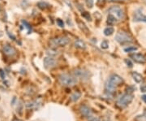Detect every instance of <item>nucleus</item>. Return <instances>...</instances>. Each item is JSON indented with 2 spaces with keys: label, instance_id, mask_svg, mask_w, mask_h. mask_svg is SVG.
Listing matches in <instances>:
<instances>
[{
  "label": "nucleus",
  "instance_id": "7c9ffc66",
  "mask_svg": "<svg viewBox=\"0 0 146 121\" xmlns=\"http://www.w3.org/2000/svg\"><path fill=\"white\" fill-rule=\"evenodd\" d=\"M141 91L142 93H145L146 92V86L145 84H142L141 86Z\"/></svg>",
  "mask_w": 146,
  "mask_h": 121
},
{
  "label": "nucleus",
  "instance_id": "6ab92c4d",
  "mask_svg": "<svg viewBox=\"0 0 146 121\" xmlns=\"http://www.w3.org/2000/svg\"><path fill=\"white\" fill-rule=\"evenodd\" d=\"M114 32H115V30H114V28L112 27H108V28H106L105 29H104V35L106 36V37H109V36H111Z\"/></svg>",
  "mask_w": 146,
  "mask_h": 121
},
{
  "label": "nucleus",
  "instance_id": "a878e982",
  "mask_svg": "<svg viewBox=\"0 0 146 121\" xmlns=\"http://www.w3.org/2000/svg\"><path fill=\"white\" fill-rule=\"evenodd\" d=\"M109 47V44L106 41H103L102 43H101V48L103 49V50H106Z\"/></svg>",
  "mask_w": 146,
  "mask_h": 121
},
{
  "label": "nucleus",
  "instance_id": "b1692460",
  "mask_svg": "<svg viewBox=\"0 0 146 121\" xmlns=\"http://www.w3.org/2000/svg\"><path fill=\"white\" fill-rule=\"evenodd\" d=\"M22 24H24V27L28 30V34H30V32H32V27H31V25L29 24L27 21H25V20H22Z\"/></svg>",
  "mask_w": 146,
  "mask_h": 121
},
{
  "label": "nucleus",
  "instance_id": "393cba45",
  "mask_svg": "<svg viewBox=\"0 0 146 121\" xmlns=\"http://www.w3.org/2000/svg\"><path fill=\"white\" fill-rule=\"evenodd\" d=\"M87 120H88V121H100L99 117H97V116H94V115H92L91 116L88 117Z\"/></svg>",
  "mask_w": 146,
  "mask_h": 121
},
{
  "label": "nucleus",
  "instance_id": "c9c22d12",
  "mask_svg": "<svg viewBox=\"0 0 146 121\" xmlns=\"http://www.w3.org/2000/svg\"><path fill=\"white\" fill-rule=\"evenodd\" d=\"M18 121H19V120H18Z\"/></svg>",
  "mask_w": 146,
  "mask_h": 121
},
{
  "label": "nucleus",
  "instance_id": "4be33fe9",
  "mask_svg": "<svg viewBox=\"0 0 146 121\" xmlns=\"http://www.w3.org/2000/svg\"><path fill=\"white\" fill-rule=\"evenodd\" d=\"M136 50H137V47L136 46H129L128 48H125L123 51L126 53H131V52H135Z\"/></svg>",
  "mask_w": 146,
  "mask_h": 121
},
{
  "label": "nucleus",
  "instance_id": "473e14b6",
  "mask_svg": "<svg viewBox=\"0 0 146 121\" xmlns=\"http://www.w3.org/2000/svg\"><path fill=\"white\" fill-rule=\"evenodd\" d=\"M141 98H142V100H143V102H144L145 103H146V95H143V96L141 97Z\"/></svg>",
  "mask_w": 146,
  "mask_h": 121
},
{
  "label": "nucleus",
  "instance_id": "72a5a7b5",
  "mask_svg": "<svg viewBox=\"0 0 146 121\" xmlns=\"http://www.w3.org/2000/svg\"><path fill=\"white\" fill-rule=\"evenodd\" d=\"M108 2H118V1H126V0H107Z\"/></svg>",
  "mask_w": 146,
  "mask_h": 121
},
{
  "label": "nucleus",
  "instance_id": "cd10ccee",
  "mask_svg": "<svg viewBox=\"0 0 146 121\" xmlns=\"http://www.w3.org/2000/svg\"><path fill=\"white\" fill-rule=\"evenodd\" d=\"M57 24L59 26L60 28H63L64 27V23H63V21L62 20H60V19H58L57 20Z\"/></svg>",
  "mask_w": 146,
  "mask_h": 121
},
{
  "label": "nucleus",
  "instance_id": "5701e85b",
  "mask_svg": "<svg viewBox=\"0 0 146 121\" xmlns=\"http://www.w3.org/2000/svg\"><path fill=\"white\" fill-rule=\"evenodd\" d=\"M81 16H82L85 20H87L88 21H91V20H92V19H91V16H90L89 12H82V13H81Z\"/></svg>",
  "mask_w": 146,
  "mask_h": 121
},
{
  "label": "nucleus",
  "instance_id": "9d476101",
  "mask_svg": "<svg viewBox=\"0 0 146 121\" xmlns=\"http://www.w3.org/2000/svg\"><path fill=\"white\" fill-rule=\"evenodd\" d=\"M130 58L137 64H143L146 63V58L141 54H132L130 55Z\"/></svg>",
  "mask_w": 146,
  "mask_h": 121
},
{
  "label": "nucleus",
  "instance_id": "f3484780",
  "mask_svg": "<svg viewBox=\"0 0 146 121\" xmlns=\"http://www.w3.org/2000/svg\"><path fill=\"white\" fill-rule=\"evenodd\" d=\"M46 54L49 55L50 57H56L58 54V51L57 50H55L54 48H50L49 50H46Z\"/></svg>",
  "mask_w": 146,
  "mask_h": 121
},
{
  "label": "nucleus",
  "instance_id": "9b49d317",
  "mask_svg": "<svg viewBox=\"0 0 146 121\" xmlns=\"http://www.w3.org/2000/svg\"><path fill=\"white\" fill-rule=\"evenodd\" d=\"M3 53L7 56H14L15 54H16V50L11 46L6 45L3 46Z\"/></svg>",
  "mask_w": 146,
  "mask_h": 121
},
{
  "label": "nucleus",
  "instance_id": "f8f14e48",
  "mask_svg": "<svg viewBox=\"0 0 146 121\" xmlns=\"http://www.w3.org/2000/svg\"><path fill=\"white\" fill-rule=\"evenodd\" d=\"M80 112L81 113V115L84 116L86 119L88 118V117H89V116H91L92 115H93L92 110H91L89 106H84H84H81L80 107Z\"/></svg>",
  "mask_w": 146,
  "mask_h": 121
},
{
  "label": "nucleus",
  "instance_id": "c756f323",
  "mask_svg": "<svg viewBox=\"0 0 146 121\" xmlns=\"http://www.w3.org/2000/svg\"><path fill=\"white\" fill-rule=\"evenodd\" d=\"M0 76H1V78L2 80L5 79V72H3L2 69H0Z\"/></svg>",
  "mask_w": 146,
  "mask_h": 121
},
{
  "label": "nucleus",
  "instance_id": "412c9836",
  "mask_svg": "<svg viewBox=\"0 0 146 121\" xmlns=\"http://www.w3.org/2000/svg\"><path fill=\"white\" fill-rule=\"evenodd\" d=\"M80 97H81V94L80 92H75L74 94H71V101H73V102H76V101L80 99Z\"/></svg>",
  "mask_w": 146,
  "mask_h": 121
},
{
  "label": "nucleus",
  "instance_id": "dca6fc26",
  "mask_svg": "<svg viewBox=\"0 0 146 121\" xmlns=\"http://www.w3.org/2000/svg\"><path fill=\"white\" fill-rule=\"evenodd\" d=\"M117 20L116 17L112 14H110L108 16H107V24L109 25H114L115 24H116Z\"/></svg>",
  "mask_w": 146,
  "mask_h": 121
},
{
  "label": "nucleus",
  "instance_id": "f704fd0d",
  "mask_svg": "<svg viewBox=\"0 0 146 121\" xmlns=\"http://www.w3.org/2000/svg\"><path fill=\"white\" fill-rule=\"evenodd\" d=\"M0 11H1V8H0Z\"/></svg>",
  "mask_w": 146,
  "mask_h": 121
},
{
  "label": "nucleus",
  "instance_id": "0eeeda50",
  "mask_svg": "<svg viewBox=\"0 0 146 121\" xmlns=\"http://www.w3.org/2000/svg\"><path fill=\"white\" fill-rule=\"evenodd\" d=\"M74 75L76 77L80 78L82 80H87L89 77V72L85 71L84 69H81V68H78L74 71Z\"/></svg>",
  "mask_w": 146,
  "mask_h": 121
},
{
  "label": "nucleus",
  "instance_id": "f03ea898",
  "mask_svg": "<svg viewBox=\"0 0 146 121\" xmlns=\"http://www.w3.org/2000/svg\"><path fill=\"white\" fill-rule=\"evenodd\" d=\"M59 83L63 86H74L77 83L76 78L68 74H62L58 77Z\"/></svg>",
  "mask_w": 146,
  "mask_h": 121
},
{
  "label": "nucleus",
  "instance_id": "423d86ee",
  "mask_svg": "<svg viewBox=\"0 0 146 121\" xmlns=\"http://www.w3.org/2000/svg\"><path fill=\"white\" fill-rule=\"evenodd\" d=\"M109 12L110 14L115 16V17L120 20H123L125 17L124 12H123V10L119 6H114L112 8H110L109 9Z\"/></svg>",
  "mask_w": 146,
  "mask_h": 121
},
{
  "label": "nucleus",
  "instance_id": "20e7f679",
  "mask_svg": "<svg viewBox=\"0 0 146 121\" xmlns=\"http://www.w3.org/2000/svg\"><path fill=\"white\" fill-rule=\"evenodd\" d=\"M115 39L117 42H119V43L122 44V45L132 43V42H133V39L131 36H130L128 34H127L126 32H123V31L117 32Z\"/></svg>",
  "mask_w": 146,
  "mask_h": 121
},
{
  "label": "nucleus",
  "instance_id": "c85d7f7f",
  "mask_svg": "<svg viewBox=\"0 0 146 121\" xmlns=\"http://www.w3.org/2000/svg\"><path fill=\"white\" fill-rule=\"evenodd\" d=\"M125 63L127 64V66L129 67V68H132L133 65H132V63L129 60H125Z\"/></svg>",
  "mask_w": 146,
  "mask_h": 121
},
{
  "label": "nucleus",
  "instance_id": "f257e3e1",
  "mask_svg": "<svg viewBox=\"0 0 146 121\" xmlns=\"http://www.w3.org/2000/svg\"><path fill=\"white\" fill-rule=\"evenodd\" d=\"M123 82V80L121 76L119 75L114 74L110 76V78L107 80L106 86H105V90L107 95H113L115 93V90L116 87H118Z\"/></svg>",
  "mask_w": 146,
  "mask_h": 121
},
{
  "label": "nucleus",
  "instance_id": "bb28decb",
  "mask_svg": "<svg viewBox=\"0 0 146 121\" xmlns=\"http://www.w3.org/2000/svg\"><path fill=\"white\" fill-rule=\"evenodd\" d=\"M85 2L89 8H92L93 6V0H85Z\"/></svg>",
  "mask_w": 146,
  "mask_h": 121
},
{
  "label": "nucleus",
  "instance_id": "39448f33",
  "mask_svg": "<svg viewBox=\"0 0 146 121\" xmlns=\"http://www.w3.org/2000/svg\"><path fill=\"white\" fill-rule=\"evenodd\" d=\"M50 45L52 46L56 47V46H65L69 43V39L67 37H58L56 38L52 39L50 41Z\"/></svg>",
  "mask_w": 146,
  "mask_h": 121
},
{
  "label": "nucleus",
  "instance_id": "7ed1b4c3",
  "mask_svg": "<svg viewBox=\"0 0 146 121\" xmlns=\"http://www.w3.org/2000/svg\"><path fill=\"white\" fill-rule=\"evenodd\" d=\"M132 100H133V96L131 94L127 93V94H123V95H121L119 98V99L117 100L116 104L119 108L123 109L128 106V104L131 103Z\"/></svg>",
  "mask_w": 146,
  "mask_h": 121
},
{
  "label": "nucleus",
  "instance_id": "ddd939ff",
  "mask_svg": "<svg viewBox=\"0 0 146 121\" xmlns=\"http://www.w3.org/2000/svg\"><path fill=\"white\" fill-rule=\"evenodd\" d=\"M74 46H75V47L76 48L80 49V50H84V49L86 48V44L81 40H77V41L75 42Z\"/></svg>",
  "mask_w": 146,
  "mask_h": 121
},
{
  "label": "nucleus",
  "instance_id": "1a4fd4ad",
  "mask_svg": "<svg viewBox=\"0 0 146 121\" xmlns=\"http://www.w3.org/2000/svg\"><path fill=\"white\" fill-rule=\"evenodd\" d=\"M44 67L45 68H47V69H50V68H53L56 66V60L53 58V57H45L44 58Z\"/></svg>",
  "mask_w": 146,
  "mask_h": 121
},
{
  "label": "nucleus",
  "instance_id": "a211bd4d",
  "mask_svg": "<svg viewBox=\"0 0 146 121\" xmlns=\"http://www.w3.org/2000/svg\"><path fill=\"white\" fill-rule=\"evenodd\" d=\"M37 6L38 8H40L41 10H46L48 8H50V5L48 4L47 2H39L37 3Z\"/></svg>",
  "mask_w": 146,
  "mask_h": 121
},
{
  "label": "nucleus",
  "instance_id": "2eb2a0df",
  "mask_svg": "<svg viewBox=\"0 0 146 121\" xmlns=\"http://www.w3.org/2000/svg\"><path fill=\"white\" fill-rule=\"evenodd\" d=\"M77 24L81 30L85 32V34H88V32H89V28H87V26L85 25V24H84L83 21L80 20H77Z\"/></svg>",
  "mask_w": 146,
  "mask_h": 121
},
{
  "label": "nucleus",
  "instance_id": "2f4dec72",
  "mask_svg": "<svg viewBox=\"0 0 146 121\" xmlns=\"http://www.w3.org/2000/svg\"><path fill=\"white\" fill-rule=\"evenodd\" d=\"M7 34L9 35V37L11 38H12V40H15V37L14 35H12V34H11L10 32H7Z\"/></svg>",
  "mask_w": 146,
  "mask_h": 121
},
{
  "label": "nucleus",
  "instance_id": "4468645a",
  "mask_svg": "<svg viewBox=\"0 0 146 121\" xmlns=\"http://www.w3.org/2000/svg\"><path fill=\"white\" fill-rule=\"evenodd\" d=\"M132 76L133 80H134L136 83H141L143 80V77H142L141 75L139 74L138 72H132Z\"/></svg>",
  "mask_w": 146,
  "mask_h": 121
},
{
  "label": "nucleus",
  "instance_id": "6e6552de",
  "mask_svg": "<svg viewBox=\"0 0 146 121\" xmlns=\"http://www.w3.org/2000/svg\"><path fill=\"white\" fill-rule=\"evenodd\" d=\"M133 21L134 22H144L146 23V16L143 14L141 9L136 10L133 16Z\"/></svg>",
  "mask_w": 146,
  "mask_h": 121
},
{
  "label": "nucleus",
  "instance_id": "aec40b11",
  "mask_svg": "<svg viewBox=\"0 0 146 121\" xmlns=\"http://www.w3.org/2000/svg\"><path fill=\"white\" fill-rule=\"evenodd\" d=\"M39 106H41V102H39L38 101H35V102H32L30 103H28L26 106L28 108H37Z\"/></svg>",
  "mask_w": 146,
  "mask_h": 121
}]
</instances>
